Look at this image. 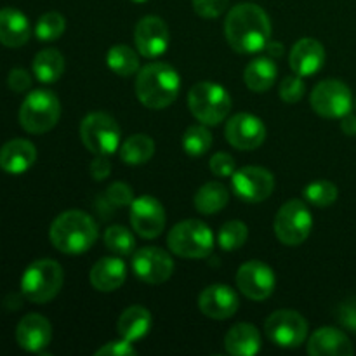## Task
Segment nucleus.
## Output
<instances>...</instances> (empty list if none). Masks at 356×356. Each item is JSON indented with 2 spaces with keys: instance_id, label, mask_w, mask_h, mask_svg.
Here are the masks:
<instances>
[{
  "instance_id": "20e7f679",
  "label": "nucleus",
  "mask_w": 356,
  "mask_h": 356,
  "mask_svg": "<svg viewBox=\"0 0 356 356\" xmlns=\"http://www.w3.org/2000/svg\"><path fill=\"white\" fill-rule=\"evenodd\" d=\"M65 282L61 264L52 259H38L24 270L21 292L28 301L45 305L59 294Z\"/></svg>"
},
{
  "instance_id": "2eb2a0df",
  "label": "nucleus",
  "mask_w": 356,
  "mask_h": 356,
  "mask_svg": "<svg viewBox=\"0 0 356 356\" xmlns=\"http://www.w3.org/2000/svg\"><path fill=\"white\" fill-rule=\"evenodd\" d=\"M277 285L273 270L261 261H249L236 271V287L245 298L252 301H264L270 298Z\"/></svg>"
},
{
  "instance_id": "58836bf2",
  "label": "nucleus",
  "mask_w": 356,
  "mask_h": 356,
  "mask_svg": "<svg viewBox=\"0 0 356 356\" xmlns=\"http://www.w3.org/2000/svg\"><path fill=\"white\" fill-rule=\"evenodd\" d=\"M229 0H193V9L198 16L214 19L228 9Z\"/></svg>"
},
{
  "instance_id": "f704fd0d",
  "label": "nucleus",
  "mask_w": 356,
  "mask_h": 356,
  "mask_svg": "<svg viewBox=\"0 0 356 356\" xmlns=\"http://www.w3.org/2000/svg\"><path fill=\"white\" fill-rule=\"evenodd\" d=\"M66 30V19L63 17V14L51 10V13H45L38 17L37 24H35V35H37L38 40L42 42H52L58 40Z\"/></svg>"
},
{
  "instance_id": "aec40b11",
  "label": "nucleus",
  "mask_w": 356,
  "mask_h": 356,
  "mask_svg": "<svg viewBox=\"0 0 356 356\" xmlns=\"http://www.w3.org/2000/svg\"><path fill=\"white\" fill-rule=\"evenodd\" d=\"M323 63H325V49L315 38L305 37L298 40L289 56V65L292 72L302 79L320 72Z\"/></svg>"
},
{
  "instance_id": "dca6fc26",
  "label": "nucleus",
  "mask_w": 356,
  "mask_h": 356,
  "mask_svg": "<svg viewBox=\"0 0 356 356\" xmlns=\"http://www.w3.org/2000/svg\"><path fill=\"white\" fill-rule=\"evenodd\" d=\"M226 139L236 149H256L266 139V125L252 113H236L228 120L225 129Z\"/></svg>"
},
{
  "instance_id": "412c9836",
  "label": "nucleus",
  "mask_w": 356,
  "mask_h": 356,
  "mask_svg": "<svg viewBox=\"0 0 356 356\" xmlns=\"http://www.w3.org/2000/svg\"><path fill=\"white\" fill-rule=\"evenodd\" d=\"M312 356H351L355 348L346 334L334 327H322L308 341Z\"/></svg>"
},
{
  "instance_id": "c9c22d12",
  "label": "nucleus",
  "mask_w": 356,
  "mask_h": 356,
  "mask_svg": "<svg viewBox=\"0 0 356 356\" xmlns=\"http://www.w3.org/2000/svg\"><path fill=\"white\" fill-rule=\"evenodd\" d=\"M339 191L337 186L330 181H313L305 188V198L308 204L316 205V207H330L336 204Z\"/></svg>"
},
{
  "instance_id": "f3484780",
  "label": "nucleus",
  "mask_w": 356,
  "mask_h": 356,
  "mask_svg": "<svg viewBox=\"0 0 356 356\" xmlns=\"http://www.w3.org/2000/svg\"><path fill=\"white\" fill-rule=\"evenodd\" d=\"M169 26L159 16H145L139 19L134 30L136 49L141 56L152 59L159 58L169 47Z\"/></svg>"
},
{
  "instance_id": "9d476101",
  "label": "nucleus",
  "mask_w": 356,
  "mask_h": 356,
  "mask_svg": "<svg viewBox=\"0 0 356 356\" xmlns=\"http://www.w3.org/2000/svg\"><path fill=\"white\" fill-rule=\"evenodd\" d=\"M309 101L313 111L323 118H343L353 108L350 87L336 79H327L316 83Z\"/></svg>"
},
{
  "instance_id": "ea45409f",
  "label": "nucleus",
  "mask_w": 356,
  "mask_h": 356,
  "mask_svg": "<svg viewBox=\"0 0 356 356\" xmlns=\"http://www.w3.org/2000/svg\"><path fill=\"white\" fill-rule=\"evenodd\" d=\"M209 167H211V172L219 177H232L233 172L236 170L235 159H233L229 153L222 152L216 153V155L212 156L211 162H209Z\"/></svg>"
},
{
  "instance_id": "cd10ccee",
  "label": "nucleus",
  "mask_w": 356,
  "mask_h": 356,
  "mask_svg": "<svg viewBox=\"0 0 356 356\" xmlns=\"http://www.w3.org/2000/svg\"><path fill=\"white\" fill-rule=\"evenodd\" d=\"M229 202V191L225 184L216 183H205L204 186L198 188V191L193 197L195 209L200 214H216V212L222 211Z\"/></svg>"
},
{
  "instance_id": "a211bd4d",
  "label": "nucleus",
  "mask_w": 356,
  "mask_h": 356,
  "mask_svg": "<svg viewBox=\"0 0 356 356\" xmlns=\"http://www.w3.org/2000/svg\"><path fill=\"white\" fill-rule=\"evenodd\" d=\"M238 296L229 285L214 284L204 289L198 298V308L207 318L228 320L238 312Z\"/></svg>"
},
{
  "instance_id": "f8f14e48",
  "label": "nucleus",
  "mask_w": 356,
  "mask_h": 356,
  "mask_svg": "<svg viewBox=\"0 0 356 356\" xmlns=\"http://www.w3.org/2000/svg\"><path fill=\"white\" fill-rule=\"evenodd\" d=\"M232 188L240 200L247 204H259L273 193L275 177L264 167L247 165L233 172Z\"/></svg>"
},
{
  "instance_id": "9b49d317",
  "label": "nucleus",
  "mask_w": 356,
  "mask_h": 356,
  "mask_svg": "<svg viewBox=\"0 0 356 356\" xmlns=\"http://www.w3.org/2000/svg\"><path fill=\"white\" fill-rule=\"evenodd\" d=\"M268 339L280 348H299L308 336V322L294 309H278L264 323Z\"/></svg>"
},
{
  "instance_id": "6ab92c4d",
  "label": "nucleus",
  "mask_w": 356,
  "mask_h": 356,
  "mask_svg": "<svg viewBox=\"0 0 356 356\" xmlns=\"http://www.w3.org/2000/svg\"><path fill=\"white\" fill-rule=\"evenodd\" d=\"M52 327L45 316L38 313H30L23 316L16 327V341L24 351L40 353L51 344Z\"/></svg>"
},
{
  "instance_id": "ddd939ff",
  "label": "nucleus",
  "mask_w": 356,
  "mask_h": 356,
  "mask_svg": "<svg viewBox=\"0 0 356 356\" xmlns=\"http://www.w3.org/2000/svg\"><path fill=\"white\" fill-rule=\"evenodd\" d=\"M132 271L145 284L160 285L172 277L174 261L163 249L143 247L132 256Z\"/></svg>"
},
{
  "instance_id": "49530a36",
  "label": "nucleus",
  "mask_w": 356,
  "mask_h": 356,
  "mask_svg": "<svg viewBox=\"0 0 356 356\" xmlns=\"http://www.w3.org/2000/svg\"><path fill=\"white\" fill-rule=\"evenodd\" d=\"M264 51H266L271 58H282V56H284L285 47L282 42H268L266 47H264Z\"/></svg>"
},
{
  "instance_id": "e433bc0d",
  "label": "nucleus",
  "mask_w": 356,
  "mask_h": 356,
  "mask_svg": "<svg viewBox=\"0 0 356 356\" xmlns=\"http://www.w3.org/2000/svg\"><path fill=\"white\" fill-rule=\"evenodd\" d=\"M280 97L285 101V103H298V101L302 99L306 92V83L302 80V76L292 75L285 76L280 83Z\"/></svg>"
},
{
  "instance_id": "4c0bfd02",
  "label": "nucleus",
  "mask_w": 356,
  "mask_h": 356,
  "mask_svg": "<svg viewBox=\"0 0 356 356\" xmlns=\"http://www.w3.org/2000/svg\"><path fill=\"white\" fill-rule=\"evenodd\" d=\"M132 200H134V193L129 184L113 183L106 190V202L113 207H125V205H131Z\"/></svg>"
},
{
  "instance_id": "39448f33",
  "label": "nucleus",
  "mask_w": 356,
  "mask_h": 356,
  "mask_svg": "<svg viewBox=\"0 0 356 356\" xmlns=\"http://www.w3.org/2000/svg\"><path fill=\"white\" fill-rule=\"evenodd\" d=\"M188 106L193 117L204 125H219L232 110L228 90L216 82L195 83L188 94Z\"/></svg>"
},
{
  "instance_id": "2f4dec72",
  "label": "nucleus",
  "mask_w": 356,
  "mask_h": 356,
  "mask_svg": "<svg viewBox=\"0 0 356 356\" xmlns=\"http://www.w3.org/2000/svg\"><path fill=\"white\" fill-rule=\"evenodd\" d=\"M247 238H249V229L242 221H228L221 226L218 233V245L226 252L240 249L245 245Z\"/></svg>"
},
{
  "instance_id": "c85d7f7f",
  "label": "nucleus",
  "mask_w": 356,
  "mask_h": 356,
  "mask_svg": "<svg viewBox=\"0 0 356 356\" xmlns=\"http://www.w3.org/2000/svg\"><path fill=\"white\" fill-rule=\"evenodd\" d=\"M31 66L38 82L54 83L65 73V58L58 49H44L35 56Z\"/></svg>"
},
{
  "instance_id": "72a5a7b5",
  "label": "nucleus",
  "mask_w": 356,
  "mask_h": 356,
  "mask_svg": "<svg viewBox=\"0 0 356 356\" xmlns=\"http://www.w3.org/2000/svg\"><path fill=\"white\" fill-rule=\"evenodd\" d=\"M104 245L117 256H131L136 250V238L124 226H110L104 232Z\"/></svg>"
},
{
  "instance_id": "de8ad7c7",
  "label": "nucleus",
  "mask_w": 356,
  "mask_h": 356,
  "mask_svg": "<svg viewBox=\"0 0 356 356\" xmlns=\"http://www.w3.org/2000/svg\"><path fill=\"white\" fill-rule=\"evenodd\" d=\"M132 2H136V3H143V2H146V0H132Z\"/></svg>"
},
{
  "instance_id": "6e6552de",
  "label": "nucleus",
  "mask_w": 356,
  "mask_h": 356,
  "mask_svg": "<svg viewBox=\"0 0 356 356\" xmlns=\"http://www.w3.org/2000/svg\"><path fill=\"white\" fill-rule=\"evenodd\" d=\"M122 132L111 115L103 111L89 113L80 124V139L94 155H113L120 148Z\"/></svg>"
},
{
  "instance_id": "4be33fe9",
  "label": "nucleus",
  "mask_w": 356,
  "mask_h": 356,
  "mask_svg": "<svg viewBox=\"0 0 356 356\" xmlns=\"http://www.w3.org/2000/svg\"><path fill=\"white\" fill-rule=\"evenodd\" d=\"M89 280L99 292L118 291L127 280V266L118 256L101 257L90 270Z\"/></svg>"
},
{
  "instance_id": "393cba45",
  "label": "nucleus",
  "mask_w": 356,
  "mask_h": 356,
  "mask_svg": "<svg viewBox=\"0 0 356 356\" xmlns=\"http://www.w3.org/2000/svg\"><path fill=\"white\" fill-rule=\"evenodd\" d=\"M225 348L233 356H254L261 350V334L252 323H236L225 337Z\"/></svg>"
},
{
  "instance_id": "f257e3e1",
  "label": "nucleus",
  "mask_w": 356,
  "mask_h": 356,
  "mask_svg": "<svg viewBox=\"0 0 356 356\" xmlns=\"http://www.w3.org/2000/svg\"><path fill=\"white\" fill-rule=\"evenodd\" d=\"M225 33L233 51L256 54L264 51L270 42V16L256 3H238L226 16Z\"/></svg>"
},
{
  "instance_id": "1a4fd4ad",
  "label": "nucleus",
  "mask_w": 356,
  "mask_h": 356,
  "mask_svg": "<svg viewBox=\"0 0 356 356\" xmlns=\"http://www.w3.org/2000/svg\"><path fill=\"white\" fill-rule=\"evenodd\" d=\"M275 235L284 245L298 247L309 236L313 228V216L302 200H289L275 218Z\"/></svg>"
},
{
  "instance_id": "7ed1b4c3",
  "label": "nucleus",
  "mask_w": 356,
  "mask_h": 356,
  "mask_svg": "<svg viewBox=\"0 0 356 356\" xmlns=\"http://www.w3.org/2000/svg\"><path fill=\"white\" fill-rule=\"evenodd\" d=\"M49 238L63 254H82L94 245L97 225L87 212L66 211L52 221Z\"/></svg>"
},
{
  "instance_id": "0eeeda50",
  "label": "nucleus",
  "mask_w": 356,
  "mask_h": 356,
  "mask_svg": "<svg viewBox=\"0 0 356 356\" xmlns=\"http://www.w3.org/2000/svg\"><path fill=\"white\" fill-rule=\"evenodd\" d=\"M59 117L61 103L47 89L31 90L19 108V124L30 134H45L56 127Z\"/></svg>"
},
{
  "instance_id": "c03bdc74",
  "label": "nucleus",
  "mask_w": 356,
  "mask_h": 356,
  "mask_svg": "<svg viewBox=\"0 0 356 356\" xmlns=\"http://www.w3.org/2000/svg\"><path fill=\"white\" fill-rule=\"evenodd\" d=\"M111 163L108 162L106 155H96V159L90 163V176L96 181H103L110 176Z\"/></svg>"
},
{
  "instance_id": "bb28decb",
  "label": "nucleus",
  "mask_w": 356,
  "mask_h": 356,
  "mask_svg": "<svg viewBox=\"0 0 356 356\" xmlns=\"http://www.w3.org/2000/svg\"><path fill=\"white\" fill-rule=\"evenodd\" d=\"M278 68L271 58H257L243 72V82L252 92H266L277 82Z\"/></svg>"
},
{
  "instance_id": "79ce46f5",
  "label": "nucleus",
  "mask_w": 356,
  "mask_h": 356,
  "mask_svg": "<svg viewBox=\"0 0 356 356\" xmlns=\"http://www.w3.org/2000/svg\"><path fill=\"white\" fill-rule=\"evenodd\" d=\"M337 320L344 329L356 334V299H348L337 309Z\"/></svg>"
},
{
  "instance_id": "c756f323",
  "label": "nucleus",
  "mask_w": 356,
  "mask_h": 356,
  "mask_svg": "<svg viewBox=\"0 0 356 356\" xmlns=\"http://www.w3.org/2000/svg\"><path fill=\"white\" fill-rule=\"evenodd\" d=\"M120 159L127 165H143L155 153V141L146 134H132L120 145Z\"/></svg>"
},
{
  "instance_id": "4468645a",
  "label": "nucleus",
  "mask_w": 356,
  "mask_h": 356,
  "mask_svg": "<svg viewBox=\"0 0 356 356\" xmlns=\"http://www.w3.org/2000/svg\"><path fill=\"white\" fill-rule=\"evenodd\" d=\"M167 216L163 205L155 197L143 195L134 198L131 204V225L132 229L141 238H159L165 229Z\"/></svg>"
},
{
  "instance_id": "7c9ffc66",
  "label": "nucleus",
  "mask_w": 356,
  "mask_h": 356,
  "mask_svg": "<svg viewBox=\"0 0 356 356\" xmlns=\"http://www.w3.org/2000/svg\"><path fill=\"white\" fill-rule=\"evenodd\" d=\"M106 65L120 76H131L139 70V56L129 45H113L106 54Z\"/></svg>"
},
{
  "instance_id": "a19ab883",
  "label": "nucleus",
  "mask_w": 356,
  "mask_h": 356,
  "mask_svg": "<svg viewBox=\"0 0 356 356\" xmlns=\"http://www.w3.org/2000/svg\"><path fill=\"white\" fill-rule=\"evenodd\" d=\"M136 348L132 346L131 341L127 339H118L106 343L96 351V356H132L136 355Z\"/></svg>"
},
{
  "instance_id": "a878e982",
  "label": "nucleus",
  "mask_w": 356,
  "mask_h": 356,
  "mask_svg": "<svg viewBox=\"0 0 356 356\" xmlns=\"http://www.w3.org/2000/svg\"><path fill=\"white\" fill-rule=\"evenodd\" d=\"M149 329H152V313L145 306H131L122 312L117 322L118 336L131 343L143 339Z\"/></svg>"
},
{
  "instance_id": "f03ea898",
  "label": "nucleus",
  "mask_w": 356,
  "mask_h": 356,
  "mask_svg": "<svg viewBox=\"0 0 356 356\" xmlns=\"http://www.w3.org/2000/svg\"><path fill=\"white\" fill-rule=\"evenodd\" d=\"M181 89L179 73L169 63H149L136 79V96L152 110H163L176 101Z\"/></svg>"
},
{
  "instance_id": "37998d69",
  "label": "nucleus",
  "mask_w": 356,
  "mask_h": 356,
  "mask_svg": "<svg viewBox=\"0 0 356 356\" xmlns=\"http://www.w3.org/2000/svg\"><path fill=\"white\" fill-rule=\"evenodd\" d=\"M7 83H9V89L14 90V92H26L31 87V76L26 70L14 68L10 70Z\"/></svg>"
},
{
  "instance_id": "423d86ee",
  "label": "nucleus",
  "mask_w": 356,
  "mask_h": 356,
  "mask_svg": "<svg viewBox=\"0 0 356 356\" xmlns=\"http://www.w3.org/2000/svg\"><path fill=\"white\" fill-rule=\"evenodd\" d=\"M167 245L184 259H204L214 249L212 229L198 219H186L174 226L167 235Z\"/></svg>"
},
{
  "instance_id": "b1692460",
  "label": "nucleus",
  "mask_w": 356,
  "mask_h": 356,
  "mask_svg": "<svg viewBox=\"0 0 356 356\" xmlns=\"http://www.w3.org/2000/svg\"><path fill=\"white\" fill-rule=\"evenodd\" d=\"M30 21L19 9H0V44L6 47H21L30 40Z\"/></svg>"
},
{
  "instance_id": "a18cd8bd",
  "label": "nucleus",
  "mask_w": 356,
  "mask_h": 356,
  "mask_svg": "<svg viewBox=\"0 0 356 356\" xmlns=\"http://www.w3.org/2000/svg\"><path fill=\"white\" fill-rule=\"evenodd\" d=\"M341 129L346 136H356V117L351 111L341 118Z\"/></svg>"
},
{
  "instance_id": "5701e85b",
  "label": "nucleus",
  "mask_w": 356,
  "mask_h": 356,
  "mask_svg": "<svg viewBox=\"0 0 356 356\" xmlns=\"http://www.w3.org/2000/svg\"><path fill=\"white\" fill-rule=\"evenodd\" d=\"M37 160V148L26 139H10L0 148V169L7 174H23Z\"/></svg>"
},
{
  "instance_id": "473e14b6",
  "label": "nucleus",
  "mask_w": 356,
  "mask_h": 356,
  "mask_svg": "<svg viewBox=\"0 0 356 356\" xmlns=\"http://www.w3.org/2000/svg\"><path fill=\"white\" fill-rule=\"evenodd\" d=\"M212 134L209 129L202 125H191L183 136V148L190 156H202L211 149Z\"/></svg>"
}]
</instances>
